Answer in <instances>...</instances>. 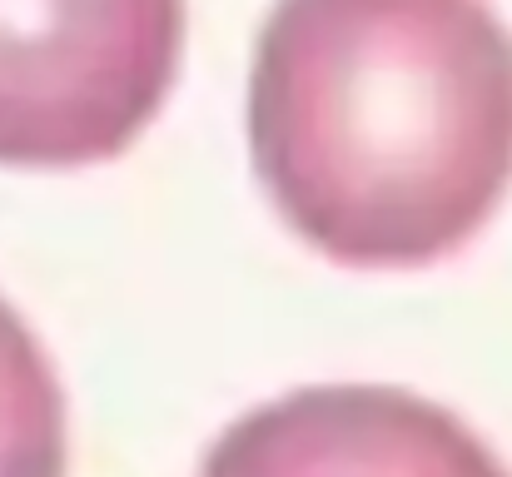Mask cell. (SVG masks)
Wrapping results in <instances>:
<instances>
[{"mask_svg": "<svg viewBox=\"0 0 512 477\" xmlns=\"http://www.w3.org/2000/svg\"><path fill=\"white\" fill-rule=\"evenodd\" d=\"M249 140L284 219L334 264H438L512 184L508 25L488 0H279Z\"/></svg>", "mask_w": 512, "mask_h": 477, "instance_id": "cell-1", "label": "cell"}, {"mask_svg": "<svg viewBox=\"0 0 512 477\" xmlns=\"http://www.w3.org/2000/svg\"><path fill=\"white\" fill-rule=\"evenodd\" d=\"M184 0H0V164L130 150L179 70Z\"/></svg>", "mask_w": 512, "mask_h": 477, "instance_id": "cell-2", "label": "cell"}, {"mask_svg": "<svg viewBox=\"0 0 512 477\" xmlns=\"http://www.w3.org/2000/svg\"><path fill=\"white\" fill-rule=\"evenodd\" d=\"M199 477H508L453 413L398 388H309L239 418Z\"/></svg>", "mask_w": 512, "mask_h": 477, "instance_id": "cell-3", "label": "cell"}, {"mask_svg": "<svg viewBox=\"0 0 512 477\" xmlns=\"http://www.w3.org/2000/svg\"><path fill=\"white\" fill-rule=\"evenodd\" d=\"M0 477H65L60 378L20 314L0 299Z\"/></svg>", "mask_w": 512, "mask_h": 477, "instance_id": "cell-4", "label": "cell"}]
</instances>
